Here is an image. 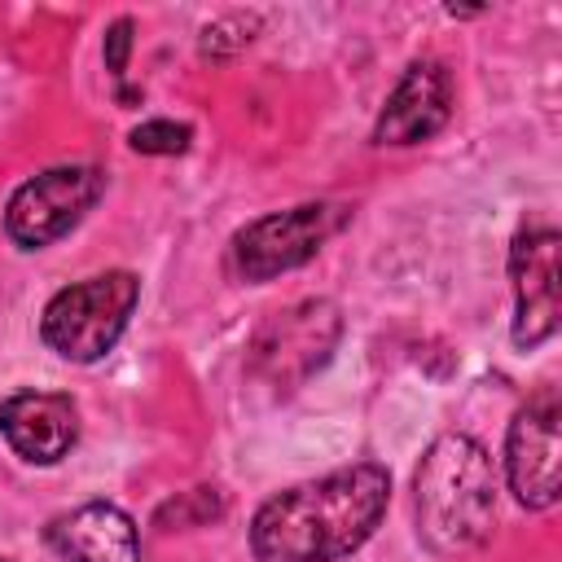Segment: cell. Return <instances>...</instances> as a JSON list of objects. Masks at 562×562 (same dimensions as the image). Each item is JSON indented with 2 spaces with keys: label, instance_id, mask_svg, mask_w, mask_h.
Masks as SVG:
<instances>
[{
  "label": "cell",
  "instance_id": "obj_1",
  "mask_svg": "<svg viewBox=\"0 0 562 562\" xmlns=\"http://www.w3.org/2000/svg\"><path fill=\"white\" fill-rule=\"evenodd\" d=\"M391 474L373 461L268 496L250 518L259 562H338L356 553L382 522Z\"/></svg>",
  "mask_w": 562,
  "mask_h": 562
},
{
  "label": "cell",
  "instance_id": "obj_2",
  "mask_svg": "<svg viewBox=\"0 0 562 562\" xmlns=\"http://www.w3.org/2000/svg\"><path fill=\"white\" fill-rule=\"evenodd\" d=\"M417 536L430 553H465L487 540L496 518V465L487 448L461 430L439 435L413 479Z\"/></svg>",
  "mask_w": 562,
  "mask_h": 562
},
{
  "label": "cell",
  "instance_id": "obj_3",
  "mask_svg": "<svg viewBox=\"0 0 562 562\" xmlns=\"http://www.w3.org/2000/svg\"><path fill=\"white\" fill-rule=\"evenodd\" d=\"M136 299H140V281L123 268L75 281L44 303L40 338L48 342V351H57L70 364H97L123 338Z\"/></svg>",
  "mask_w": 562,
  "mask_h": 562
},
{
  "label": "cell",
  "instance_id": "obj_4",
  "mask_svg": "<svg viewBox=\"0 0 562 562\" xmlns=\"http://www.w3.org/2000/svg\"><path fill=\"white\" fill-rule=\"evenodd\" d=\"M347 224V206L334 202H303L290 211H272L250 220L246 228L233 233L228 246V268L241 281H272L290 268H303L316 259V250Z\"/></svg>",
  "mask_w": 562,
  "mask_h": 562
},
{
  "label": "cell",
  "instance_id": "obj_5",
  "mask_svg": "<svg viewBox=\"0 0 562 562\" xmlns=\"http://www.w3.org/2000/svg\"><path fill=\"white\" fill-rule=\"evenodd\" d=\"M105 176L88 162L48 167L13 189L4 206V233L18 250H44L57 237H66L101 198Z\"/></svg>",
  "mask_w": 562,
  "mask_h": 562
},
{
  "label": "cell",
  "instance_id": "obj_6",
  "mask_svg": "<svg viewBox=\"0 0 562 562\" xmlns=\"http://www.w3.org/2000/svg\"><path fill=\"white\" fill-rule=\"evenodd\" d=\"M505 479L518 505L549 509L562 496V404L558 391H536L509 422L505 435Z\"/></svg>",
  "mask_w": 562,
  "mask_h": 562
},
{
  "label": "cell",
  "instance_id": "obj_7",
  "mask_svg": "<svg viewBox=\"0 0 562 562\" xmlns=\"http://www.w3.org/2000/svg\"><path fill=\"white\" fill-rule=\"evenodd\" d=\"M342 334V316L329 299H303L285 312H277L259 338H255V356H250V369L259 378H268L272 386H299L307 373H316L334 342Z\"/></svg>",
  "mask_w": 562,
  "mask_h": 562
},
{
  "label": "cell",
  "instance_id": "obj_8",
  "mask_svg": "<svg viewBox=\"0 0 562 562\" xmlns=\"http://www.w3.org/2000/svg\"><path fill=\"white\" fill-rule=\"evenodd\" d=\"M514 281V347L531 351L558 334L562 316V237L553 228H522L509 246Z\"/></svg>",
  "mask_w": 562,
  "mask_h": 562
},
{
  "label": "cell",
  "instance_id": "obj_9",
  "mask_svg": "<svg viewBox=\"0 0 562 562\" xmlns=\"http://www.w3.org/2000/svg\"><path fill=\"white\" fill-rule=\"evenodd\" d=\"M452 119V75L443 61H413L400 83L391 88L378 123H373V140L378 145H422L430 140L443 123Z\"/></svg>",
  "mask_w": 562,
  "mask_h": 562
},
{
  "label": "cell",
  "instance_id": "obj_10",
  "mask_svg": "<svg viewBox=\"0 0 562 562\" xmlns=\"http://www.w3.org/2000/svg\"><path fill=\"white\" fill-rule=\"evenodd\" d=\"M4 443L31 465H57L79 439V413L70 395L53 391H18L0 404Z\"/></svg>",
  "mask_w": 562,
  "mask_h": 562
},
{
  "label": "cell",
  "instance_id": "obj_11",
  "mask_svg": "<svg viewBox=\"0 0 562 562\" xmlns=\"http://www.w3.org/2000/svg\"><path fill=\"white\" fill-rule=\"evenodd\" d=\"M44 536L66 562H140L136 522L110 501H88L70 514H57Z\"/></svg>",
  "mask_w": 562,
  "mask_h": 562
},
{
  "label": "cell",
  "instance_id": "obj_12",
  "mask_svg": "<svg viewBox=\"0 0 562 562\" xmlns=\"http://www.w3.org/2000/svg\"><path fill=\"white\" fill-rule=\"evenodd\" d=\"M259 26H263V22H259V13H224V18H215V22H206V26H202L198 48H202V57H215V61L237 57L241 48H250V44H255Z\"/></svg>",
  "mask_w": 562,
  "mask_h": 562
},
{
  "label": "cell",
  "instance_id": "obj_13",
  "mask_svg": "<svg viewBox=\"0 0 562 562\" xmlns=\"http://www.w3.org/2000/svg\"><path fill=\"white\" fill-rule=\"evenodd\" d=\"M189 140H193V127L189 123H171V119H149V123L127 132V145L136 154H184Z\"/></svg>",
  "mask_w": 562,
  "mask_h": 562
},
{
  "label": "cell",
  "instance_id": "obj_14",
  "mask_svg": "<svg viewBox=\"0 0 562 562\" xmlns=\"http://www.w3.org/2000/svg\"><path fill=\"white\" fill-rule=\"evenodd\" d=\"M105 70L110 79L119 83V101H140V92L127 88V53H132V18H119L110 31H105Z\"/></svg>",
  "mask_w": 562,
  "mask_h": 562
}]
</instances>
